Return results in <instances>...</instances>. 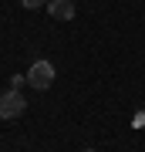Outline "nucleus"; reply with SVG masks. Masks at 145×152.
I'll list each match as a JSON object with an SVG mask.
<instances>
[{
    "label": "nucleus",
    "instance_id": "obj_1",
    "mask_svg": "<svg viewBox=\"0 0 145 152\" xmlns=\"http://www.w3.org/2000/svg\"><path fill=\"white\" fill-rule=\"evenodd\" d=\"M24 108H27V98L17 91V88H10V91H4V95H0V118H4V122L20 118Z\"/></svg>",
    "mask_w": 145,
    "mask_h": 152
},
{
    "label": "nucleus",
    "instance_id": "obj_4",
    "mask_svg": "<svg viewBox=\"0 0 145 152\" xmlns=\"http://www.w3.org/2000/svg\"><path fill=\"white\" fill-rule=\"evenodd\" d=\"M20 4L27 7V10H37V7H44V4H51V0H20Z\"/></svg>",
    "mask_w": 145,
    "mask_h": 152
},
{
    "label": "nucleus",
    "instance_id": "obj_3",
    "mask_svg": "<svg viewBox=\"0 0 145 152\" xmlns=\"http://www.w3.org/2000/svg\"><path fill=\"white\" fill-rule=\"evenodd\" d=\"M47 10H51L54 20H71V17H74V4H71V0H51Z\"/></svg>",
    "mask_w": 145,
    "mask_h": 152
},
{
    "label": "nucleus",
    "instance_id": "obj_2",
    "mask_svg": "<svg viewBox=\"0 0 145 152\" xmlns=\"http://www.w3.org/2000/svg\"><path fill=\"white\" fill-rule=\"evenodd\" d=\"M27 85H31L34 91L51 88V85H54V64H51V61H34L31 71H27Z\"/></svg>",
    "mask_w": 145,
    "mask_h": 152
},
{
    "label": "nucleus",
    "instance_id": "obj_6",
    "mask_svg": "<svg viewBox=\"0 0 145 152\" xmlns=\"http://www.w3.org/2000/svg\"><path fill=\"white\" fill-rule=\"evenodd\" d=\"M81 152H95V149H81Z\"/></svg>",
    "mask_w": 145,
    "mask_h": 152
},
{
    "label": "nucleus",
    "instance_id": "obj_5",
    "mask_svg": "<svg viewBox=\"0 0 145 152\" xmlns=\"http://www.w3.org/2000/svg\"><path fill=\"white\" fill-rule=\"evenodd\" d=\"M24 81H27V75H14V78H10V88H17V91H20Z\"/></svg>",
    "mask_w": 145,
    "mask_h": 152
}]
</instances>
